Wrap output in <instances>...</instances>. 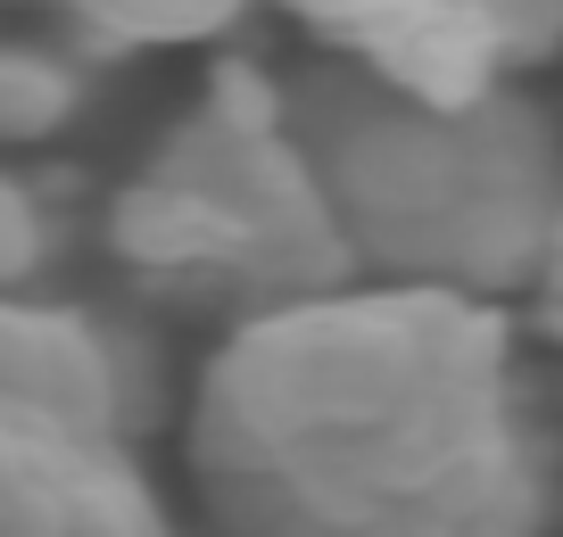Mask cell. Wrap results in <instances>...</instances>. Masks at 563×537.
Listing matches in <instances>:
<instances>
[{
	"mask_svg": "<svg viewBox=\"0 0 563 537\" xmlns=\"http://www.w3.org/2000/svg\"><path fill=\"white\" fill-rule=\"evenodd\" d=\"M108 248L133 281L183 306H224L232 323L356 281L323 182L290 133L282 75L257 58H224L150 141L133 182L108 199Z\"/></svg>",
	"mask_w": 563,
	"mask_h": 537,
	"instance_id": "cell-3",
	"label": "cell"
},
{
	"mask_svg": "<svg viewBox=\"0 0 563 537\" xmlns=\"http://www.w3.org/2000/svg\"><path fill=\"white\" fill-rule=\"evenodd\" d=\"M208 537H547L522 339L489 298L340 290L249 314L191 389Z\"/></svg>",
	"mask_w": 563,
	"mask_h": 537,
	"instance_id": "cell-1",
	"label": "cell"
},
{
	"mask_svg": "<svg viewBox=\"0 0 563 537\" xmlns=\"http://www.w3.org/2000/svg\"><path fill=\"white\" fill-rule=\"evenodd\" d=\"M25 18H51L100 51H158V42H208L257 0H9Z\"/></svg>",
	"mask_w": 563,
	"mask_h": 537,
	"instance_id": "cell-6",
	"label": "cell"
},
{
	"mask_svg": "<svg viewBox=\"0 0 563 537\" xmlns=\"http://www.w3.org/2000/svg\"><path fill=\"white\" fill-rule=\"evenodd\" d=\"M51 248H58V240H51V215H42L34 182L0 166V298H18L25 281L51 265Z\"/></svg>",
	"mask_w": 563,
	"mask_h": 537,
	"instance_id": "cell-8",
	"label": "cell"
},
{
	"mask_svg": "<svg viewBox=\"0 0 563 537\" xmlns=\"http://www.w3.org/2000/svg\"><path fill=\"white\" fill-rule=\"evenodd\" d=\"M0 537H183L124 422L0 381Z\"/></svg>",
	"mask_w": 563,
	"mask_h": 537,
	"instance_id": "cell-5",
	"label": "cell"
},
{
	"mask_svg": "<svg viewBox=\"0 0 563 537\" xmlns=\"http://www.w3.org/2000/svg\"><path fill=\"white\" fill-rule=\"evenodd\" d=\"M282 108L323 182L356 281L489 298V306L555 281L563 133L522 91L431 108L307 51L282 75Z\"/></svg>",
	"mask_w": 563,
	"mask_h": 537,
	"instance_id": "cell-2",
	"label": "cell"
},
{
	"mask_svg": "<svg viewBox=\"0 0 563 537\" xmlns=\"http://www.w3.org/2000/svg\"><path fill=\"white\" fill-rule=\"evenodd\" d=\"M547 290H555V298H563V257H555V281H547Z\"/></svg>",
	"mask_w": 563,
	"mask_h": 537,
	"instance_id": "cell-9",
	"label": "cell"
},
{
	"mask_svg": "<svg viewBox=\"0 0 563 537\" xmlns=\"http://www.w3.org/2000/svg\"><path fill=\"white\" fill-rule=\"evenodd\" d=\"M323 58L431 108H473L563 51V0H282Z\"/></svg>",
	"mask_w": 563,
	"mask_h": 537,
	"instance_id": "cell-4",
	"label": "cell"
},
{
	"mask_svg": "<svg viewBox=\"0 0 563 537\" xmlns=\"http://www.w3.org/2000/svg\"><path fill=\"white\" fill-rule=\"evenodd\" d=\"M75 116V67L42 42H0V149L51 141Z\"/></svg>",
	"mask_w": 563,
	"mask_h": 537,
	"instance_id": "cell-7",
	"label": "cell"
}]
</instances>
